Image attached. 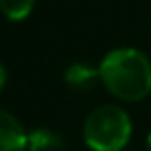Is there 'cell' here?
Wrapping results in <instances>:
<instances>
[{
	"label": "cell",
	"mask_w": 151,
	"mask_h": 151,
	"mask_svg": "<svg viewBox=\"0 0 151 151\" xmlns=\"http://www.w3.org/2000/svg\"><path fill=\"white\" fill-rule=\"evenodd\" d=\"M99 83L120 101H141L151 93V58L139 48H114L99 62Z\"/></svg>",
	"instance_id": "cell-1"
},
{
	"label": "cell",
	"mask_w": 151,
	"mask_h": 151,
	"mask_svg": "<svg viewBox=\"0 0 151 151\" xmlns=\"http://www.w3.org/2000/svg\"><path fill=\"white\" fill-rule=\"evenodd\" d=\"M130 137L132 120L116 104L97 106L83 122V141L91 151H124Z\"/></svg>",
	"instance_id": "cell-2"
},
{
	"label": "cell",
	"mask_w": 151,
	"mask_h": 151,
	"mask_svg": "<svg viewBox=\"0 0 151 151\" xmlns=\"http://www.w3.org/2000/svg\"><path fill=\"white\" fill-rule=\"evenodd\" d=\"M27 141L29 132L23 122L9 110L0 108V151H27Z\"/></svg>",
	"instance_id": "cell-3"
},
{
	"label": "cell",
	"mask_w": 151,
	"mask_h": 151,
	"mask_svg": "<svg viewBox=\"0 0 151 151\" xmlns=\"http://www.w3.org/2000/svg\"><path fill=\"white\" fill-rule=\"evenodd\" d=\"M99 81V68L87 62H73L64 70V83L75 91H89Z\"/></svg>",
	"instance_id": "cell-4"
},
{
	"label": "cell",
	"mask_w": 151,
	"mask_h": 151,
	"mask_svg": "<svg viewBox=\"0 0 151 151\" xmlns=\"http://www.w3.org/2000/svg\"><path fill=\"white\" fill-rule=\"evenodd\" d=\"M62 149H64V139L52 128L37 126L29 132L27 151H62Z\"/></svg>",
	"instance_id": "cell-5"
},
{
	"label": "cell",
	"mask_w": 151,
	"mask_h": 151,
	"mask_svg": "<svg viewBox=\"0 0 151 151\" xmlns=\"http://www.w3.org/2000/svg\"><path fill=\"white\" fill-rule=\"evenodd\" d=\"M35 9V0H0V13L13 23L25 21Z\"/></svg>",
	"instance_id": "cell-6"
},
{
	"label": "cell",
	"mask_w": 151,
	"mask_h": 151,
	"mask_svg": "<svg viewBox=\"0 0 151 151\" xmlns=\"http://www.w3.org/2000/svg\"><path fill=\"white\" fill-rule=\"evenodd\" d=\"M6 81H9V73H6V66H4L2 62H0V91L4 89Z\"/></svg>",
	"instance_id": "cell-7"
},
{
	"label": "cell",
	"mask_w": 151,
	"mask_h": 151,
	"mask_svg": "<svg viewBox=\"0 0 151 151\" xmlns=\"http://www.w3.org/2000/svg\"><path fill=\"white\" fill-rule=\"evenodd\" d=\"M147 151H151V132L147 134Z\"/></svg>",
	"instance_id": "cell-8"
}]
</instances>
